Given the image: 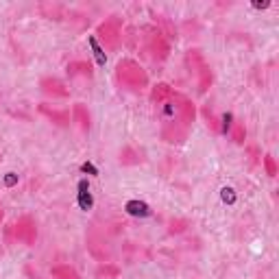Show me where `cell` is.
<instances>
[{
    "mask_svg": "<svg viewBox=\"0 0 279 279\" xmlns=\"http://www.w3.org/2000/svg\"><path fill=\"white\" fill-rule=\"evenodd\" d=\"M77 205L81 207V212H90L92 205H94V196H92V192H90L88 179H81L77 185Z\"/></svg>",
    "mask_w": 279,
    "mask_h": 279,
    "instance_id": "6da1fadb",
    "label": "cell"
},
{
    "mask_svg": "<svg viewBox=\"0 0 279 279\" xmlns=\"http://www.w3.org/2000/svg\"><path fill=\"white\" fill-rule=\"evenodd\" d=\"M124 212L133 218H149L153 214V210L149 207V203L140 201V198H131V201L124 203Z\"/></svg>",
    "mask_w": 279,
    "mask_h": 279,
    "instance_id": "7a4b0ae2",
    "label": "cell"
},
{
    "mask_svg": "<svg viewBox=\"0 0 279 279\" xmlns=\"http://www.w3.org/2000/svg\"><path fill=\"white\" fill-rule=\"evenodd\" d=\"M179 114H181V105H177L175 101H166V103H162V118H164V122L177 124L175 118H177Z\"/></svg>",
    "mask_w": 279,
    "mask_h": 279,
    "instance_id": "3957f363",
    "label": "cell"
},
{
    "mask_svg": "<svg viewBox=\"0 0 279 279\" xmlns=\"http://www.w3.org/2000/svg\"><path fill=\"white\" fill-rule=\"evenodd\" d=\"M88 44H90L92 52H94V59H96V63L103 68V65L107 63V55H105V50L101 48V44L96 42V37H94V35H90V37H88Z\"/></svg>",
    "mask_w": 279,
    "mask_h": 279,
    "instance_id": "277c9868",
    "label": "cell"
},
{
    "mask_svg": "<svg viewBox=\"0 0 279 279\" xmlns=\"http://www.w3.org/2000/svg\"><path fill=\"white\" fill-rule=\"evenodd\" d=\"M18 181H20L18 172H5V177H3V185H5V188H13V185H18Z\"/></svg>",
    "mask_w": 279,
    "mask_h": 279,
    "instance_id": "5b68a950",
    "label": "cell"
},
{
    "mask_svg": "<svg viewBox=\"0 0 279 279\" xmlns=\"http://www.w3.org/2000/svg\"><path fill=\"white\" fill-rule=\"evenodd\" d=\"M221 133H229L231 131V124H234V116L231 114H223V118H221Z\"/></svg>",
    "mask_w": 279,
    "mask_h": 279,
    "instance_id": "8992f818",
    "label": "cell"
},
{
    "mask_svg": "<svg viewBox=\"0 0 279 279\" xmlns=\"http://www.w3.org/2000/svg\"><path fill=\"white\" fill-rule=\"evenodd\" d=\"M221 192H223V194H221L223 201L227 203V205H234V203H236V190H234V188H223Z\"/></svg>",
    "mask_w": 279,
    "mask_h": 279,
    "instance_id": "52a82bcc",
    "label": "cell"
},
{
    "mask_svg": "<svg viewBox=\"0 0 279 279\" xmlns=\"http://www.w3.org/2000/svg\"><path fill=\"white\" fill-rule=\"evenodd\" d=\"M81 172H90L92 177H96L98 175V168L94 164H90V162H85V164H81Z\"/></svg>",
    "mask_w": 279,
    "mask_h": 279,
    "instance_id": "ba28073f",
    "label": "cell"
},
{
    "mask_svg": "<svg viewBox=\"0 0 279 279\" xmlns=\"http://www.w3.org/2000/svg\"><path fill=\"white\" fill-rule=\"evenodd\" d=\"M253 7H255V9H268V7H270V3H255Z\"/></svg>",
    "mask_w": 279,
    "mask_h": 279,
    "instance_id": "9c48e42d",
    "label": "cell"
}]
</instances>
